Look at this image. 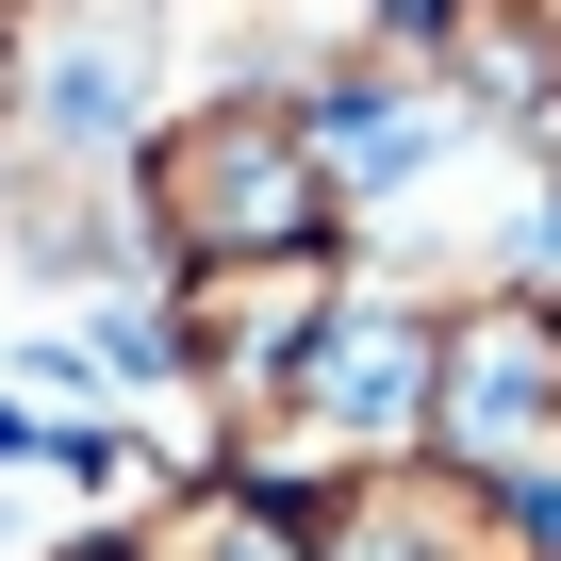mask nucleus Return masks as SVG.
Here are the masks:
<instances>
[{
    "label": "nucleus",
    "mask_w": 561,
    "mask_h": 561,
    "mask_svg": "<svg viewBox=\"0 0 561 561\" xmlns=\"http://www.w3.org/2000/svg\"><path fill=\"white\" fill-rule=\"evenodd\" d=\"M149 215L198 248V264H280L331 231V149L280 116V100H215L149 149Z\"/></svg>",
    "instance_id": "nucleus-1"
},
{
    "label": "nucleus",
    "mask_w": 561,
    "mask_h": 561,
    "mask_svg": "<svg viewBox=\"0 0 561 561\" xmlns=\"http://www.w3.org/2000/svg\"><path fill=\"white\" fill-rule=\"evenodd\" d=\"M430 413H446V446L479 479H545L561 462V314H528V298L462 314L430 347Z\"/></svg>",
    "instance_id": "nucleus-2"
},
{
    "label": "nucleus",
    "mask_w": 561,
    "mask_h": 561,
    "mask_svg": "<svg viewBox=\"0 0 561 561\" xmlns=\"http://www.w3.org/2000/svg\"><path fill=\"white\" fill-rule=\"evenodd\" d=\"M280 397H298V446H380V430H413V397H430V331H397V314H314V347L280 364Z\"/></svg>",
    "instance_id": "nucleus-3"
},
{
    "label": "nucleus",
    "mask_w": 561,
    "mask_h": 561,
    "mask_svg": "<svg viewBox=\"0 0 561 561\" xmlns=\"http://www.w3.org/2000/svg\"><path fill=\"white\" fill-rule=\"evenodd\" d=\"M314 314H331V264H314V248H280V264H198V298H182L198 364L248 380V397H280V364L314 347Z\"/></svg>",
    "instance_id": "nucleus-4"
},
{
    "label": "nucleus",
    "mask_w": 561,
    "mask_h": 561,
    "mask_svg": "<svg viewBox=\"0 0 561 561\" xmlns=\"http://www.w3.org/2000/svg\"><path fill=\"white\" fill-rule=\"evenodd\" d=\"M182 34H198L231 83H264V67H347V50L380 34V0H182Z\"/></svg>",
    "instance_id": "nucleus-5"
},
{
    "label": "nucleus",
    "mask_w": 561,
    "mask_h": 561,
    "mask_svg": "<svg viewBox=\"0 0 561 561\" xmlns=\"http://www.w3.org/2000/svg\"><path fill=\"white\" fill-rule=\"evenodd\" d=\"M347 561H512V528H495L462 479L397 462V479H364V495H347Z\"/></svg>",
    "instance_id": "nucleus-6"
},
{
    "label": "nucleus",
    "mask_w": 561,
    "mask_h": 561,
    "mask_svg": "<svg viewBox=\"0 0 561 561\" xmlns=\"http://www.w3.org/2000/svg\"><path fill=\"white\" fill-rule=\"evenodd\" d=\"M133 561H314V545L280 528L264 495H182V512H165V528H149Z\"/></svg>",
    "instance_id": "nucleus-7"
}]
</instances>
